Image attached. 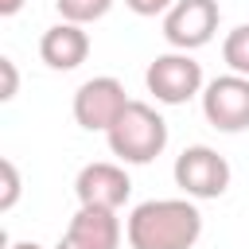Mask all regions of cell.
I'll return each mask as SVG.
<instances>
[{"instance_id":"obj_9","label":"cell","mask_w":249,"mask_h":249,"mask_svg":"<svg viewBox=\"0 0 249 249\" xmlns=\"http://www.w3.org/2000/svg\"><path fill=\"white\" fill-rule=\"evenodd\" d=\"M86 54H89V35H86L82 23L62 19V23L47 27L43 39H39V58L51 70H74V66L86 62Z\"/></svg>"},{"instance_id":"obj_14","label":"cell","mask_w":249,"mask_h":249,"mask_svg":"<svg viewBox=\"0 0 249 249\" xmlns=\"http://www.w3.org/2000/svg\"><path fill=\"white\" fill-rule=\"evenodd\" d=\"M0 70H4V89H0V97L12 101V97H16V86H19V78H16V62H12V58H0Z\"/></svg>"},{"instance_id":"obj_17","label":"cell","mask_w":249,"mask_h":249,"mask_svg":"<svg viewBox=\"0 0 249 249\" xmlns=\"http://www.w3.org/2000/svg\"><path fill=\"white\" fill-rule=\"evenodd\" d=\"M8 249H43V245H35V241H16V245H8Z\"/></svg>"},{"instance_id":"obj_10","label":"cell","mask_w":249,"mask_h":249,"mask_svg":"<svg viewBox=\"0 0 249 249\" xmlns=\"http://www.w3.org/2000/svg\"><path fill=\"white\" fill-rule=\"evenodd\" d=\"M222 58H226V66H230L233 74H245V78H249V23H237V27L226 35Z\"/></svg>"},{"instance_id":"obj_4","label":"cell","mask_w":249,"mask_h":249,"mask_svg":"<svg viewBox=\"0 0 249 249\" xmlns=\"http://www.w3.org/2000/svg\"><path fill=\"white\" fill-rule=\"evenodd\" d=\"M218 0H175L163 12V39L175 51L206 47L218 31Z\"/></svg>"},{"instance_id":"obj_12","label":"cell","mask_w":249,"mask_h":249,"mask_svg":"<svg viewBox=\"0 0 249 249\" xmlns=\"http://www.w3.org/2000/svg\"><path fill=\"white\" fill-rule=\"evenodd\" d=\"M0 171H4V195H0V210H12V206H16V198H19V171H16V163H12V160H4V163H0Z\"/></svg>"},{"instance_id":"obj_13","label":"cell","mask_w":249,"mask_h":249,"mask_svg":"<svg viewBox=\"0 0 249 249\" xmlns=\"http://www.w3.org/2000/svg\"><path fill=\"white\" fill-rule=\"evenodd\" d=\"M136 16H160V12H167L175 0H124Z\"/></svg>"},{"instance_id":"obj_11","label":"cell","mask_w":249,"mask_h":249,"mask_svg":"<svg viewBox=\"0 0 249 249\" xmlns=\"http://www.w3.org/2000/svg\"><path fill=\"white\" fill-rule=\"evenodd\" d=\"M54 8H58V16L62 19H70V23H93V19H101L109 8H113V0H54Z\"/></svg>"},{"instance_id":"obj_8","label":"cell","mask_w":249,"mask_h":249,"mask_svg":"<svg viewBox=\"0 0 249 249\" xmlns=\"http://www.w3.org/2000/svg\"><path fill=\"white\" fill-rule=\"evenodd\" d=\"M78 206H101V210H121L132 195V179L121 163H86L74 179Z\"/></svg>"},{"instance_id":"obj_3","label":"cell","mask_w":249,"mask_h":249,"mask_svg":"<svg viewBox=\"0 0 249 249\" xmlns=\"http://www.w3.org/2000/svg\"><path fill=\"white\" fill-rule=\"evenodd\" d=\"M144 82H148V93H152L156 101H163V105H183V101H191V97L202 89V66H198L187 51H171V54L152 58Z\"/></svg>"},{"instance_id":"obj_15","label":"cell","mask_w":249,"mask_h":249,"mask_svg":"<svg viewBox=\"0 0 249 249\" xmlns=\"http://www.w3.org/2000/svg\"><path fill=\"white\" fill-rule=\"evenodd\" d=\"M23 8V0H0V16H16Z\"/></svg>"},{"instance_id":"obj_7","label":"cell","mask_w":249,"mask_h":249,"mask_svg":"<svg viewBox=\"0 0 249 249\" xmlns=\"http://www.w3.org/2000/svg\"><path fill=\"white\" fill-rule=\"evenodd\" d=\"M124 105H128L124 86L117 78L101 74V78H89V82L78 86V93H74V121L82 128H89V132H109L113 121L124 113Z\"/></svg>"},{"instance_id":"obj_2","label":"cell","mask_w":249,"mask_h":249,"mask_svg":"<svg viewBox=\"0 0 249 249\" xmlns=\"http://www.w3.org/2000/svg\"><path fill=\"white\" fill-rule=\"evenodd\" d=\"M109 152L121 163H152L163 148H167V121L144 105V101H128L124 113L113 121V128L105 132Z\"/></svg>"},{"instance_id":"obj_16","label":"cell","mask_w":249,"mask_h":249,"mask_svg":"<svg viewBox=\"0 0 249 249\" xmlns=\"http://www.w3.org/2000/svg\"><path fill=\"white\" fill-rule=\"evenodd\" d=\"M58 249H89V245H82V241H74V237H66V233H62V241H58Z\"/></svg>"},{"instance_id":"obj_5","label":"cell","mask_w":249,"mask_h":249,"mask_svg":"<svg viewBox=\"0 0 249 249\" xmlns=\"http://www.w3.org/2000/svg\"><path fill=\"white\" fill-rule=\"evenodd\" d=\"M202 113L218 132H241L249 128V78L245 74H222L202 86Z\"/></svg>"},{"instance_id":"obj_6","label":"cell","mask_w":249,"mask_h":249,"mask_svg":"<svg viewBox=\"0 0 249 249\" xmlns=\"http://www.w3.org/2000/svg\"><path fill=\"white\" fill-rule=\"evenodd\" d=\"M175 183L191 198H218L230 187V163L206 144L183 148V156L175 160Z\"/></svg>"},{"instance_id":"obj_1","label":"cell","mask_w":249,"mask_h":249,"mask_svg":"<svg viewBox=\"0 0 249 249\" xmlns=\"http://www.w3.org/2000/svg\"><path fill=\"white\" fill-rule=\"evenodd\" d=\"M124 237L132 249H191L202 237V214L187 198H148L128 214Z\"/></svg>"}]
</instances>
